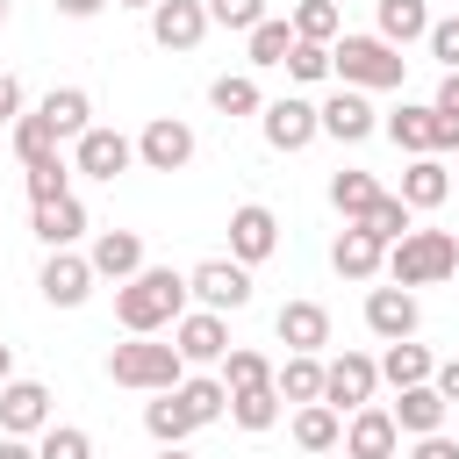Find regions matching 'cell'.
<instances>
[{
  "label": "cell",
  "instance_id": "cell-28",
  "mask_svg": "<svg viewBox=\"0 0 459 459\" xmlns=\"http://www.w3.org/2000/svg\"><path fill=\"white\" fill-rule=\"evenodd\" d=\"M437 373V359H430V344H416V337H394L387 351H380V380L402 394V387H416V380H430Z\"/></svg>",
  "mask_w": 459,
  "mask_h": 459
},
{
  "label": "cell",
  "instance_id": "cell-5",
  "mask_svg": "<svg viewBox=\"0 0 459 459\" xmlns=\"http://www.w3.org/2000/svg\"><path fill=\"white\" fill-rule=\"evenodd\" d=\"M258 136H265V151L294 158V151H308V143L323 136V115H316V100L280 93V100H265V108H258Z\"/></svg>",
  "mask_w": 459,
  "mask_h": 459
},
{
  "label": "cell",
  "instance_id": "cell-46",
  "mask_svg": "<svg viewBox=\"0 0 459 459\" xmlns=\"http://www.w3.org/2000/svg\"><path fill=\"white\" fill-rule=\"evenodd\" d=\"M22 115H29V93H22V79H14V72H0V122L14 129Z\"/></svg>",
  "mask_w": 459,
  "mask_h": 459
},
{
  "label": "cell",
  "instance_id": "cell-40",
  "mask_svg": "<svg viewBox=\"0 0 459 459\" xmlns=\"http://www.w3.org/2000/svg\"><path fill=\"white\" fill-rule=\"evenodd\" d=\"M430 108H437V158H445V151H459V72H445V79H437Z\"/></svg>",
  "mask_w": 459,
  "mask_h": 459
},
{
  "label": "cell",
  "instance_id": "cell-2",
  "mask_svg": "<svg viewBox=\"0 0 459 459\" xmlns=\"http://www.w3.org/2000/svg\"><path fill=\"white\" fill-rule=\"evenodd\" d=\"M402 72H409V57L387 43V36H337L330 43V79L337 86H359V93H394L402 86Z\"/></svg>",
  "mask_w": 459,
  "mask_h": 459
},
{
  "label": "cell",
  "instance_id": "cell-56",
  "mask_svg": "<svg viewBox=\"0 0 459 459\" xmlns=\"http://www.w3.org/2000/svg\"><path fill=\"white\" fill-rule=\"evenodd\" d=\"M452 280H459V273H452Z\"/></svg>",
  "mask_w": 459,
  "mask_h": 459
},
{
  "label": "cell",
  "instance_id": "cell-33",
  "mask_svg": "<svg viewBox=\"0 0 459 459\" xmlns=\"http://www.w3.org/2000/svg\"><path fill=\"white\" fill-rule=\"evenodd\" d=\"M380 194H387V186H380L373 172H359V165H344V172H330V208H337L344 222H359V215H366V208H373Z\"/></svg>",
  "mask_w": 459,
  "mask_h": 459
},
{
  "label": "cell",
  "instance_id": "cell-50",
  "mask_svg": "<svg viewBox=\"0 0 459 459\" xmlns=\"http://www.w3.org/2000/svg\"><path fill=\"white\" fill-rule=\"evenodd\" d=\"M0 459H36V437H14V430H0Z\"/></svg>",
  "mask_w": 459,
  "mask_h": 459
},
{
  "label": "cell",
  "instance_id": "cell-15",
  "mask_svg": "<svg viewBox=\"0 0 459 459\" xmlns=\"http://www.w3.org/2000/svg\"><path fill=\"white\" fill-rule=\"evenodd\" d=\"M416 323H423V308H416V287H366V330L380 337V344H394V337H416Z\"/></svg>",
  "mask_w": 459,
  "mask_h": 459
},
{
  "label": "cell",
  "instance_id": "cell-6",
  "mask_svg": "<svg viewBox=\"0 0 459 459\" xmlns=\"http://www.w3.org/2000/svg\"><path fill=\"white\" fill-rule=\"evenodd\" d=\"M194 151H201V136H194L186 115H151V122L136 129V165H143V172H186Z\"/></svg>",
  "mask_w": 459,
  "mask_h": 459
},
{
  "label": "cell",
  "instance_id": "cell-24",
  "mask_svg": "<svg viewBox=\"0 0 459 459\" xmlns=\"http://www.w3.org/2000/svg\"><path fill=\"white\" fill-rule=\"evenodd\" d=\"M409 208H445L452 201V165L437 158V151H423V158H409L402 165V186H394Z\"/></svg>",
  "mask_w": 459,
  "mask_h": 459
},
{
  "label": "cell",
  "instance_id": "cell-17",
  "mask_svg": "<svg viewBox=\"0 0 459 459\" xmlns=\"http://www.w3.org/2000/svg\"><path fill=\"white\" fill-rule=\"evenodd\" d=\"M172 344H179L186 366H222V351H230V323H222L215 308H186V316L172 323Z\"/></svg>",
  "mask_w": 459,
  "mask_h": 459
},
{
  "label": "cell",
  "instance_id": "cell-3",
  "mask_svg": "<svg viewBox=\"0 0 459 459\" xmlns=\"http://www.w3.org/2000/svg\"><path fill=\"white\" fill-rule=\"evenodd\" d=\"M459 273V237L452 230H409L387 244V280L394 287H437Z\"/></svg>",
  "mask_w": 459,
  "mask_h": 459
},
{
  "label": "cell",
  "instance_id": "cell-39",
  "mask_svg": "<svg viewBox=\"0 0 459 459\" xmlns=\"http://www.w3.org/2000/svg\"><path fill=\"white\" fill-rule=\"evenodd\" d=\"M359 222H366V230H373L380 244H394V237H409V230H416V208H409L402 194H380V201H373V208H366Z\"/></svg>",
  "mask_w": 459,
  "mask_h": 459
},
{
  "label": "cell",
  "instance_id": "cell-48",
  "mask_svg": "<svg viewBox=\"0 0 459 459\" xmlns=\"http://www.w3.org/2000/svg\"><path fill=\"white\" fill-rule=\"evenodd\" d=\"M430 380H437V394L459 409V359H437V373H430Z\"/></svg>",
  "mask_w": 459,
  "mask_h": 459
},
{
  "label": "cell",
  "instance_id": "cell-49",
  "mask_svg": "<svg viewBox=\"0 0 459 459\" xmlns=\"http://www.w3.org/2000/svg\"><path fill=\"white\" fill-rule=\"evenodd\" d=\"M50 7H57V14H65V22H93V14H100V7H108V0H50Z\"/></svg>",
  "mask_w": 459,
  "mask_h": 459
},
{
  "label": "cell",
  "instance_id": "cell-52",
  "mask_svg": "<svg viewBox=\"0 0 459 459\" xmlns=\"http://www.w3.org/2000/svg\"><path fill=\"white\" fill-rule=\"evenodd\" d=\"M158 459H194V452L186 445H158Z\"/></svg>",
  "mask_w": 459,
  "mask_h": 459
},
{
  "label": "cell",
  "instance_id": "cell-1",
  "mask_svg": "<svg viewBox=\"0 0 459 459\" xmlns=\"http://www.w3.org/2000/svg\"><path fill=\"white\" fill-rule=\"evenodd\" d=\"M179 316H186V273H172V265H143L136 280L115 287V323L129 337H158Z\"/></svg>",
  "mask_w": 459,
  "mask_h": 459
},
{
  "label": "cell",
  "instance_id": "cell-7",
  "mask_svg": "<svg viewBox=\"0 0 459 459\" xmlns=\"http://www.w3.org/2000/svg\"><path fill=\"white\" fill-rule=\"evenodd\" d=\"M373 394H380V359H373V351H337V359H323V402H330L337 416L366 409Z\"/></svg>",
  "mask_w": 459,
  "mask_h": 459
},
{
  "label": "cell",
  "instance_id": "cell-30",
  "mask_svg": "<svg viewBox=\"0 0 459 459\" xmlns=\"http://www.w3.org/2000/svg\"><path fill=\"white\" fill-rule=\"evenodd\" d=\"M294 445L316 452V459L337 452V445H344V416H337L330 402H301V409H294Z\"/></svg>",
  "mask_w": 459,
  "mask_h": 459
},
{
  "label": "cell",
  "instance_id": "cell-18",
  "mask_svg": "<svg viewBox=\"0 0 459 459\" xmlns=\"http://www.w3.org/2000/svg\"><path fill=\"white\" fill-rule=\"evenodd\" d=\"M330 265H337V280H380L387 273V244L366 222H344L337 244H330Z\"/></svg>",
  "mask_w": 459,
  "mask_h": 459
},
{
  "label": "cell",
  "instance_id": "cell-4",
  "mask_svg": "<svg viewBox=\"0 0 459 459\" xmlns=\"http://www.w3.org/2000/svg\"><path fill=\"white\" fill-rule=\"evenodd\" d=\"M108 380H115V387H136V394H165V387L186 380V359H179V344L129 337V344L108 351Z\"/></svg>",
  "mask_w": 459,
  "mask_h": 459
},
{
  "label": "cell",
  "instance_id": "cell-21",
  "mask_svg": "<svg viewBox=\"0 0 459 459\" xmlns=\"http://www.w3.org/2000/svg\"><path fill=\"white\" fill-rule=\"evenodd\" d=\"M86 258H93V273H100V280H115V287H122V280H136V273L151 265L136 230H100V237L86 244Z\"/></svg>",
  "mask_w": 459,
  "mask_h": 459
},
{
  "label": "cell",
  "instance_id": "cell-47",
  "mask_svg": "<svg viewBox=\"0 0 459 459\" xmlns=\"http://www.w3.org/2000/svg\"><path fill=\"white\" fill-rule=\"evenodd\" d=\"M402 459H459V437H445V430H430V437H409V452Z\"/></svg>",
  "mask_w": 459,
  "mask_h": 459
},
{
  "label": "cell",
  "instance_id": "cell-16",
  "mask_svg": "<svg viewBox=\"0 0 459 459\" xmlns=\"http://www.w3.org/2000/svg\"><path fill=\"white\" fill-rule=\"evenodd\" d=\"M50 423H57V416H50V387L14 373V380L0 387V430H14V437H43Z\"/></svg>",
  "mask_w": 459,
  "mask_h": 459
},
{
  "label": "cell",
  "instance_id": "cell-14",
  "mask_svg": "<svg viewBox=\"0 0 459 459\" xmlns=\"http://www.w3.org/2000/svg\"><path fill=\"white\" fill-rule=\"evenodd\" d=\"M215 22H208V0H158L151 7V43L158 50H201V36H208Z\"/></svg>",
  "mask_w": 459,
  "mask_h": 459
},
{
  "label": "cell",
  "instance_id": "cell-45",
  "mask_svg": "<svg viewBox=\"0 0 459 459\" xmlns=\"http://www.w3.org/2000/svg\"><path fill=\"white\" fill-rule=\"evenodd\" d=\"M423 50H430L445 72H459V14H437V22H430V36H423Z\"/></svg>",
  "mask_w": 459,
  "mask_h": 459
},
{
  "label": "cell",
  "instance_id": "cell-10",
  "mask_svg": "<svg viewBox=\"0 0 459 459\" xmlns=\"http://www.w3.org/2000/svg\"><path fill=\"white\" fill-rule=\"evenodd\" d=\"M337 452H344V459H402V423H394V409H380V402L351 409Z\"/></svg>",
  "mask_w": 459,
  "mask_h": 459
},
{
  "label": "cell",
  "instance_id": "cell-41",
  "mask_svg": "<svg viewBox=\"0 0 459 459\" xmlns=\"http://www.w3.org/2000/svg\"><path fill=\"white\" fill-rule=\"evenodd\" d=\"M36 459H93V437H86L79 423H50V430L36 437Z\"/></svg>",
  "mask_w": 459,
  "mask_h": 459
},
{
  "label": "cell",
  "instance_id": "cell-51",
  "mask_svg": "<svg viewBox=\"0 0 459 459\" xmlns=\"http://www.w3.org/2000/svg\"><path fill=\"white\" fill-rule=\"evenodd\" d=\"M7 380H14V344L0 337V387H7Z\"/></svg>",
  "mask_w": 459,
  "mask_h": 459
},
{
  "label": "cell",
  "instance_id": "cell-27",
  "mask_svg": "<svg viewBox=\"0 0 459 459\" xmlns=\"http://www.w3.org/2000/svg\"><path fill=\"white\" fill-rule=\"evenodd\" d=\"M36 108H43V115H50V129H57V136H65V143H72V136H86V129H93V93H86V86H50V93H43V100H36Z\"/></svg>",
  "mask_w": 459,
  "mask_h": 459
},
{
  "label": "cell",
  "instance_id": "cell-54",
  "mask_svg": "<svg viewBox=\"0 0 459 459\" xmlns=\"http://www.w3.org/2000/svg\"><path fill=\"white\" fill-rule=\"evenodd\" d=\"M452 194H459V165H452Z\"/></svg>",
  "mask_w": 459,
  "mask_h": 459
},
{
  "label": "cell",
  "instance_id": "cell-20",
  "mask_svg": "<svg viewBox=\"0 0 459 459\" xmlns=\"http://www.w3.org/2000/svg\"><path fill=\"white\" fill-rule=\"evenodd\" d=\"M36 244L43 251H79V237H86V208H79V194H57V201H36Z\"/></svg>",
  "mask_w": 459,
  "mask_h": 459
},
{
  "label": "cell",
  "instance_id": "cell-42",
  "mask_svg": "<svg viewBox=\"0 0 459 459\" xmlns=\"http://www.w3.org/2000/svg\"><path fill=\"white\" fill-rule=\"evenodd\" d=\"M287 79L323 86V79H330V43H301V36H294V50H287Z\"/></svg>",
  "mask_w": 459,
  "mask_h": 459
},
{
  "label": "cell",
  "instance_id": "cell-36",
  "mask_svg": "<svg viewBox=\"0 0 459 459\" xmlns=\"http://www.w3.org/2000/svg\"><path fill=\"white\" fill-rule=\"evenodd\" d=\"M287 22H294L301 43H337V36H344V7H337V0H294Z\"/></svg>",
  "mask_w": 459,
  "mask_h": 459
},
{
  "label": "cell",
  "instance_id": "cell-12",
  "mask_svg": "<svg viewBox=\"0 0 459 459\" xmlns=\"http://www.w3.org/2000/svg\"><path fill=\"white\" fill-rule=\"evenodd\" d=\"M93 258L86 251H50L43 258V273H36V294L50 301V308H86V294H93Z\"/></svg>",
  "mask_w": 459,
  "mask_h": 459
},
{
  "label": "cell",
  "instance_id": "cell-37",
  "mask_svg": "<svg viewBox=\"0 0 459 459\" xmlns=\"http://www.w3.org/2000/svg\"><path fill=\"white\" fill-rule=\"evenodd\" d=\"M143 430H151L158 445H186V437H194V416H186V409L172 402V387H165V394L143 402Z\"/></svg>",
  "mask_w": 459,
  "mask_h": 459
},
{
  "label": "cell",
  "instance_id": "cell-29",
  "mask_svg": "<svg viewBox=\"0 0 459 459\" xmlns=\"http://www.w3.org/2000/svg\"><path fill=\"white\" fill-rule=\"evenodd\" d=\"M273 387L301 409V402H323V351H287L280 366H273Z\"/></svg>",
  "mask_w": 459,
  "mask_h": 459
},
{
  "label": "cell",
  "instance_id": "cell-19",
  "mask_svg": "<svg viewBox=\"0 0 459 459\" xmlns=\"http://www.w3.org/2000/svg\"><path fill=\"white\" fill-rule=\"evenodd\" d=\"M380 136H387L394 151L423 158V151H437V108H430V100H402L394 115H380Z\"/></svg>",
  "mask_w": 459,
  "mask_h": 459
},
{
  "label": "cell",
  "instance_id": "cell-23",
  "mask_svg": "<svg viewBox=\"0 0 459 459\" xmlns=\"http://www.w3.org/2000/svg\"><path fill=\"white\" fill-rule=\"evenodd\" d=\"M387 409H394L402 437H430V430H445V416H452V402L437 394V380H416V387H402Z\"/></svg>",
  "mask_w": 459,
  "mask_h": 459
},
{
  "label": "cell",
  "instance_id": "cell-13",
  "mask_svg": "<svg viewBox=\"0 0 459 459\" xmlns=\"http://www.w3.org/2000/svg\"><path fill=\"white\" fill-rule=\"evenodd\" d=\"M316 115H323V136H330V143H366V136L380 129L373 93H359V86H337L330 100H316Z\"/></svg>",
  "mask_w": 459,
  "mask_h": 459
},
{
  "label": "cell",
  "instance_id": "cell-44",
  "mask_svg": "<svg viewBox=\"0 0 459 459\" xmlns=\"http://www.w3.org/2000/svg\"><path fill=\"white\" fill-rule=\"evenodd\" d=\"M208 22H215V29H237V36H251V29L265 22V0H208Z\"/></svg>",
  "mask_w": 459,
  "mask_h": 459
},
{
  "label": "cell",
  "instance_id": "cell-26",
  "mask_svg": "<svg viewBox=\"0 0 459 459\" xmlns=\"http://www.w3.org/2000/svg\"><path fill=\"white\" fill-rule=\"evenodd\" d=\"M172 402L194 416V430H208V423L230 416V387H222V373H186V380L172 387Z\"/></svg>",
  "mask_w": 459,
  "mask_h": 459
},
{
  "label": "cell",
  "instance_id": "cell-22",
  "mask_svg": "<svg viewBox=\"0 0 459 459\" xmlns=\"http://www.w3.org/2000/svg\"><path fill=\"white\" fill-rule=\"evenodd\" d=\"M273 337H280L287 351H323V344H330V308H323V301H280Z\"/></svg>",
  "mask_w": 459,
  "mask_h": 459
},
{
  "label": "cell",
  "instance_id": "cell-55",
  "mask_svg": "<svg viewBox=\"0 0 459 459\" xmlns=\"http://www.w3.org/2000/svg\"><path fill=\"white\" fill-rule=\"evenodd\" d=\"M0 29H7V0H0Z\"/></svg>",
  "mask_w": 459,
  "mask_h": 459
},
{
  "label": "cell",
  "instance_id": "cell-35",
  "mask_svg": "<svg viewBox=\"0 0 459 459\" xmlns=\"http://www.w3.org/2000/svg\"><path fill=\"white\" fill-rule=\"evenodd\" d=\"M57 143H65V136L50 129V115H43V108H29V115L14 122V158H22V165H50V158H65Z\"/></svg>",
  "mask_w": 459,
  "mask_h": 459
},
{
  "label": "cell",
  "instance_id": "cell-38",
  "mask_svg": "<svg viewBox=\"0 0 459 459\" xmlns=\"http://www.w3.org/2000/svg\"><path fill=\"white\" fill-rule=\"evenodd\" d=\"M215 373H222V387L237 394V387H265V380H273V359H265V351H251V344H230Z\"/></svg>",
  "mask_w": 459,
  "mask_h": 459
},
{
  "label": "cell",
  "instance_id": "cell-11",
  "mask_svg": "<svg viewBox=\"0 0 459 459\" xmlns=\"http://www.w3.org/2000/svg\"><path fill=\"white\" fill-rule=\"evenodd\" d=\"M280 251V215L265 201H237L230 208V258L237 265H265Z\"/></svg>",
  "mask_w": 459,
  "mask_h": 459
},
{
  "label": "cell",
  "instance_id": "cell-53",
  "mask_svg": "<svg viewBox=\"0 0 459 459\" xmlns=\"http://www.w3.org/2000/svg\"><path fill=\"white\" fill-rule=\"evenodd\" d=\"M115 7H143V14H151V7H158V0H115Z\"/></svg>",
  "mask_w": 459,
  "mask_h": 459
},
{
  "label": "cell",
  "instance_id": "cell-25",
  "mask_svg": "<svg viewBox=\"0 0 459 459\" xmlns=\"http://www.w3.org/2000/svg\"><path fill=\"white\" fill-rule=\"evenodd\" d=\"M430 22H437V14H430V0H380V7H373V36H387L394 50L423 43V36H430Z\"/></svg>",
  "mask_w": 459,
  "mask_h": 459
},
{
  "label": "cell",
  "instance_id": "cell-34",
  "mask_svg": "<svg viewBox=\"0 0 459 459\" xmlns=\"http://www.w3.org/2000/svg\"><path fill=\"white\" fill-rule=\"evenodd\" d=\"M208 108L237 122V115H258V108H265V93H258V79H251V72H222V79H208Z\"/></svg>",
  "mask_w": 459,
  "mask_h": 459
},
{
  "label": "cell",
  "instance_id": "cell-43",
  "mask_svg": "<svg viewBox=\"0 0 459 459\" xmlns=\"http://www.w3.org/2000/svg\"><path fill=\"white\" fill-rule=\"evenodd\" d=\"M22 179H29V208L72 194V165H65V158H50V165H22Z\"/></svg>",
  "mask_w": 459,
  "mask_h": 459
},
{
  "label": "cell",
  "instance_id": "cell-9",
  "mask_svg": "<svg viewBox=\"0 0 459 459\" xmlns=\"http://www.w3.org/2000/svg\"><path fill=\"white\" fill-rule=\"evenodd\" d=\"M136 165V136H122V129H108V122H93L86 136H72V172H86V179H122Z\"/></svg>",
  "mask_w": 459,
  "mask_h": 459
},
{
  "label": "cell",
  "instance_id": "cell-32",
  "mask_svg": "<svg viewBox=\"0 0 459 459\" xmlns=\"http://www.w3.org/2000/svg\"><path fill=\"white\" fill-rule=\"evenodd\" d=\"M280 409H287V394H280L273 380H265V387H237V394H230V423H237V430H251V437H258V430H273V423H280Z\"/></svg>",
  "mask_w": 459,
  "mask_h": 459
},
{
  "label": "cell",
  "instance_id": "cell-31",
  "mask_svg": "<svg viewBox=\"0 0 459 459\" xmlns=\"http://www.w3.org/2000/svg\"><path fill=\"white\" fill-rule=\"evenodd\" d=\"M287 50H294V22H287V14H265V22L244 36V65H251V72L287 65Z\"/></svg>",
  "mask_w": 459,
  "mask_h": 459
},
{
  "label": "cell",
  "instance_id": "cell-8",
  "mask_svg": "<svg viewBox=\"0 0 459 459\" xmlns=\"http://www.w3.org/2000/svg\"><path fill=\"white\" fill-rule=\"evenodd\" d=\"M186 294H194L201 308H215V316H237V308H251V265H237V258H201V265L186 273Z\"/></svg>",
  "mask_w": 459,
  "mask_h": 459
}]
</instances>
